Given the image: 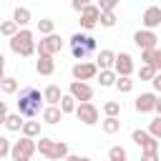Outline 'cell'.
<instances>
[{"instance_id":"cell-25","label":"cell","mask_w":161,"mask_h":161,"mask_svg":"<svg viewBox=\"0 0 161 161\" xmlns=\"http://www.w3.org/2000/svg\"><path fill=\"white\" fill-rule=\"evenodd\" d=\"M20 133L23 136H30V138H38L40 136V121H23V126H20Z\"/></svg>"},{"instance_id":"cell-34","label":"cell","mask_w":161,"mask_h":161,"mask_svg":"<svg viewBox=\"0 0 161 161\" xmlns=\"http://www.w3.org/2000/svg\"><path fill=\"white\" fill-rule=\"evenodd\" d=\"M103 113H106V116H121V103H118V101L103 103Z\"/></svg>"},{"instance_id":"cell-27","label":"cell","mask_w":161,"mask_h":161,"mask_svg":"<svg viewBox=\"0 0 161 161\" xmlns=\"http://www.w3.org/2000/svg\"><path fill=\"white\" fill-rule=\"evenodd\" d=\"M113 88H116L118 93H131V91H133V80H131V75H116Z\"/></svg>"},{"instance_id":"cell-42","label":"cell","mask_w":161,"mask_h":161,"mask_svg":"<svg viewBox=\"0 0 161 161\" xmlns=\"http://www.w3.org/2000/svg\"><path fill=\"white\" fill-rule=\"evenodd\" d=\"M3 75H5V55L0 53V78H3Z\"/></svg>"},{"instance_id":"cell-32","label":"cell","mask_w":161,"mask_h":161,"mask_svg":"<svg viewBox=\"0 0 161 161\" xmlns=\"http://www.w3.org/2000/svg\"><path fill=\"white\" fill-rule=\"evenodd\" d=\"M15 30H18V23H15L13 18H10V20H3V23H0V35L10 38V35H13Z\"/></svg>"},{"instance_id":"cell-26","label":"cell","mask_w":161,"mask_h":161,"mask_svg":"<svg viewBox=\"0 0 161 161\" xmlns=\"http://www.w3.org/2000/svg\"><path fill=\"white\" fill-rule=\"evenodd\" d=\"M18 88H20L18 78H13V75H3V78H0V91H3V93L13 96V93H18Z\"/></svg>"},{"instance_id":"cell-37","label":"cell","mask_w":161,"mask_h":161,"mask_svg":"<svg viewBox=\"0 0 161 161\" xmlns=\"http://www.w3.org/2000/svg\"><path fill=\"white\" fill-rule=\"evenodd\" d=\"M141 158L143 161H158V148H143Z\"/></svg>"},{"instance_id":"cell-31","label":"cell","mask_w":161,"mask_h":161,"mask_svg":"<svg viewBox=\"0 0 161 161\" xmlns=\"http://www.w3.org/2000/svg\"><path fill=\"white\" fill-rule=\"evenodd\" d=\"M53 30H55V20H50V18H40L38 20V33L40 35H48Z\"/></svg>"},{"instance_id":"cell-8","label":"cell","mask_w":161,"mask_h":161,"mask_svg":"<svg viewBox=\"0 0 161 161\" xmlns=\"http://www.w3.org/2000/svg\"><path fill=\"white\" fill-rule=\"evenodd\" d=\"M133 43H136V48H156L158 45V35H156V30H151V28H141V30H136L133 33Z\"/></svg>"},{"instance_id":"cell-15","label":"cell","mask_w":161,"mask_h":161,"mask_svg":"<svg viewBox=\"0 0 161 161\" xmlns=\"http://www.w3.org/2000/svg\"><path fill=\"white\" fill-rule=\"evenodd\" d=\"M131 141H133L136 146H141V151H143V148H158V138H153L148 131H141V128H136V131L131 133Z\"/></svg>"},{"instance_id":"cell-29","label":"cell","mask_w":161,"mask_h":161,"mask_svg":"<svg viewBox=\"0 0 161 161\" xmlns=\"http://www.w3.org/2000/svg\"><path fill=\"white\" fill-rule=\"evenodd\" d=\"M116 13L113 10H101V15H98V25H103V28H113L116 25Z\"/></svg>"},{"instance_id":"cell-30","label":"cell","mask_w":161,"mask_h":161,"mask_svg":"<svg viewBox=\"0 0 161 161\" xmlns=\"http://www.w3.org/2000/svg\"><path fill=\"white\" fill-rule=\"evenodd\" d=\"M108 158H111V161H126V158H128V151H126L123 146H111V148H108Z\"/></svg>"},{"instance_id":"cell-11","label":"cell","mask_w":161,"mask_h":161,"mask_svg":"<svg viewBox=\"0 0 161 161\" xmlns=\"http://www.w3.org/2000/svg\"><path fill=\"white\" fill-rule=\"evenodd\" d=\"M68 93L75 98V101H91L93 98V88L88 86V80H70V86H68Z\"/></svg>"},{"instance_id":"cell-19","label":"cell","mask_w":161,"mask_h":161,"mask_svg":"<svg viewBox=\"0 0 161 161\" xmlns=\"http://www.w3.org/2000/svg\"><path fill=\"white\" fill-rule=\"evenodd\" d=\"M13 20L18 23V28H25V25L33 20V13H30V8H25V5H18V8L13 10Z\"/></svg>"},{"instance_id":"cell-14","label":"cell","mask_w":161,"mask_h":161,"mask_svg":"<svg viewBox=\"0 0 161 161\" xmlns=\"http://www.w3.org/2000/svg\"><path fill=\"white\" fill-rule=\"evenodd\" d=\"M141 23H143V28L156 30V28L161 25V8H158V5H148V8L143 10V15H141Z\"/></svg>"},{"instance_id":"cell-10","label":"cell","mask_w":161,"mask_h":161,"mask_svg":"<svg viewBox=\"0 0 161 161\" xmlns=\"http://www.w3.org/2000/svg\"><path fill=\"white\" fill-rule=\"evenodd\" d=\"M111 68L116 70V75H131V73H133V58H131V53H126V50L116 53Z\"/></svg>"},{"instance_id":"cell-36","label":"cell","mask_w":161,"mask_h":161,"mask_svg":"<svg viewBox=\"0 0 161 161\" xmlns=\"http://www.w3.org/2000/svg\"><path fill=\"white\" fill-rule=\"evenodd\" d=\"M70 53H73V58H75V60H83V58L88 55V50H86L80 43H70Z\"/></svg>"},{"instance_id":"cell-41","label":"cell","mask_w":161,"mask_h":161,"mask_svg":"<svg viewBox=\"0 0 161 161\" xmlns=\"http://www.w3.org/2000/svg\"><path fill=\"white\" fill-rule=\"evenodd\" d=\"M5 113H8V106H5V101H0V126L5 121Z\"/></svg>"},{"instance_id":"cell-20","label":"cell","mask_w":161,"mask_h":161,"mask_svg":"<svg viewBox=\"0 0 161 161\" xmlns=\"http://www.w3.org/2000/svg\"><path fill=\"white\" fill-rule=\"evenodd\" d=\"M96 78H98L101 88H113V80H116V70H113V68H98Z\"/></svg>"},{"instance_id":"cell-16","label":"cell","mask_w":161,"mask_h":161,"mask_svg":"<svg viewBox=\"0 0 161 161\" xmlns=\"http://www.w3.org/2000/svg\"><path fill=\"white\" fill-rule=\"evenodd\" d=\"M35 70H38L40 75H53V73H55V60H53V55H48V53H38Z\"/></svg>"},{"instance_id":"cell-28","label":"cell","mask_w":161,"mask_h":161,"mask_svg":"<svg viewBox=\"0 0 161 161\" xmlns=\"http://www.w3.org/2000/svg\"><path fill=\"white\" fill-rule=\"evenodd\" d=\"M75 103H78V101H75L70 93H63V96H60V101H58V108H60V111H63V116H65V113H73Z\"/></svg>"},{"instance_id":"cell-21","label":"cell","mask_w":161,"mask_h":161,"mask_svg":"<svg viewBox=\"0 0 161 161\" xmlns=\"http://www.w3.org/2000/svg\"><path fill=\"white\" fill-rule=\"evenodd\" d=\"M113 58H116V53H113L111 48H101L98 55H96V65H98V68H111V65H113Z\"/></svg>"},{"instance_id":"cell-5","label":"cell","mask_w":161,"mask_h":161,"mask_svg":"<svg viewBox=\"0 0 161 161\" xmlns=\"http://www.w3.org/2000/svg\"><path fill=\"white\" fill-rule=\"evenodd\" d=\"M33 153H35V138H30V136H23L20 141L10 143V153H8V156H13L15 161H28Z\"/></svg>"},{"instance_id":"cell-12","label":"cell","mask_w":161,"mask_h":161,"mask_svg":"<svg viewBox=\"0 0 161 161\" xmlns=\"http://www.w3.org/2000/svg\"><path fill=\"white\" fill-rule=\"evenodd\" d=\"M156 101H158L156 91H146V93L136 96V101H133V108H136L138 113H151V111H153V106H156Z\"/></svg>"},{"instance_id":"cell-39","label":"cell","mask_w":161,"mask_h":161,"mask_svg":"<svg viewBox=\"0 0 161 161\" xmlns=\"http://www.w3.org/2000/svg\"><path fill=\"white\" fill-rule=\"evenodd\" d=\"M8 153H10V138L0 136V158H3V156H8Z\"/></svg>"},{"instance_id":"cell-2","label":"cell","mask_w":161,"mask_h":161,"mask_svg":"<svg viewBox=\"0 0 161 161\" xmlns=\"http://www.w3.org/2000/svg\"><path fill=\"white\" fill-rule=\"evenodd\" d=\"M10 50L15 53V55H23V58H30L33 53H35V35H33V30H28V25L25 28H18L13 35H10Z\"/></svg>"},{"instance_id":"cell-6","label":"cell","mask_w":161,"mask_h":161,"mask_svg":"<svg viewBox=\"0 0 161 161\" xmlns=\"http://www.w3.org/2000/svg\"><path fill=\"white\" fill-rule=\"evenodd\" d=\"M63 48V38L53 30L48 35H43L40 40H35V53H48V55H55L58 50Z\"/></svg>"},{"instance_id":"cell-23","label":"cell","mask_w":161,"mask_h":161,"mask_svg":"<svg viewBox=\"0 0 161 161\" xmlns=\"http://www.w3.org/2000/svg\"><path fill=\"white\" fill-rule=\"evenodd\" d=\"M101 128H103V133L113 136V133L121 131V118H118V116H106V118L101 121Z\"/></svg>"},{"instance_id":"cell-22","label":"cell","mask_w":161,"mask_h":161,"mask_svg":"<svg viewBox=\"0 0 161 161\" xmlns=\"http://www.w3.org/2000/svg\"><path fill=\"white\" fill-rule=\"evenodd\" d=\"M23 121H25V116H20V113H5V121H3V126H5L8 131L18 133V131H20V126H23Z\"/></svg>"},{"instance_id":"cell-18","label":"cell","mask_w":161,"mask_h":161,"mask_svg":"<svg viewBox=\"0 0 161 161\" xmlns=\"http://www.w3.org/2000/svg\"><path fill=\"white\" fill-rule=\"evenodd\" d=\"M70 43H80L88 53H93V50L98 48L96 38H93V35H88V33H73V35H70Z\"/></svg>"},{"instance_id":"cell-1","label":"cell","mask_w":161,"mask_h":161,"mask_svg":"<svg viewBox=\"0 0 161 161\" xmlns=\"http://www.w3.org/2000/svg\"><path fill=\"white\" fill-rule=\"evenodd\" d=\"M43 106H45V101H43V93H40L38 88L25 86V88L20 91V98H18V113H20V116L35 118V116H40Z\"/></svg>"},{"instance_id":"cell-3","label":"cell","mask_w":161,"mask_h":161,"mask_svg":"<svg viewBox=\"0 0 161 161\" xmlns=\"http://www.w3.org/2000/svg\"><path fill=\"white\" fill-rule=\"evenodd\" d=\"M35 151L40 153V156H45V158H65L70 151H68V146L63 143V141H55V138H48V136H40L38 141H35Z\"/></svg>"},{"instance_id":"cell-9","label":"cell","mask_w":161,"mask_h":161,"mask_svg":"<svg viewBox=\"0 0 161 161\" xmlns=\"http://www.w3.org/2000/svg\"><path fill=\"white\" fill-rule=\"evenodd\" d=\"M70 73H73V78H75V80H91V78H96L98 65H96V63H91V60H78V63L70 68Z\"/></svg>"},{"instance_id":"cell-7","label":"cell","mask_w":161,"mask_h":161,"mask_svg":"<svg viewBox=\"0 0 161 161\" xmlns=\"http://www.w3.org/2000/svg\"><path fill=\"white\" fill-rule=\"evenodd\" d=\"M78 13H80V20H78V23H80V28H83V30H93V28L98 25V15H101L98 5L86 3V5L78 10Z\"/></svg>"},{"instance_id":"cell-13","label":"cell","mask_w":161,"mask_h":161,"mask_svg":"<svg viewBox=\"0 0 161 161\" xmlns=\"http://www.w3.org/2000/svg\"><path fill=\"white\" fill-rule=\"evenodd\" d=\"M40 123H48V126H55V123H60L63 121V111L58 108V103H45L43 106V111H40Z\"/></svg>"},{"instance_id":"cell-40","label":"cell","mask_w":161,"mask_h":161,"mask_svg":"<svg viewBox=\"0 0 161 161\" xmlns=\"http://www.w3.org/2000/svg\"><path fill=\"white\" fill-rule=\"evenodd\" d=\"M151 86H153V91H161V73H153V78H151Z\"/></svg>"},{"instance_id":"cell-4","label":"cell","mask_w":161,"mask_h":161,"mask_svg":"<svg viewBox=\"0 0 161 161\" xmlns=\"http://www.w3.org/2000/svg\"><path fill=\"white\" fill-rule=\"evenodd\" d=\"M73 113H75V118H78L83 126H96V123H98V118H101L98 106H96V103H91V101H78V103H75V108H73Z\"/></svg>"},{"instance_id":"cell-24","label":"cell","mask_w":161,"mask_h":161,"mask_svg":"<svg viewBox=\"0 0 161 161\" xmlns=\"http://www.w3.org/2000/svg\"><path fill=\"white\" fill-rule=\"evenodd\" d=\"M60 96H63V91H60V86H55V83H50V86L43 88V101H45V103H58Z\"/></svg>"},{"instance_id":"cell-35","label":"cell","mask_w":161,"mask_h":161,"mask_svg":"<svg viewBox=\"0 0 161 161\" xmlns=\"http://www.w3.org/2000/svg\"><path fill=\"white\" fill-rule=\"evenodd\" d=\"M148 133H151L153 138H161V116L151 118V123H148Z\"/></svg>"},{"instance_id":"cell-38","label":"cell","mask_w":161,"mask_h":161,"mask_svg":"<svg viewBox=\"0 0 161 161\" xmlns=\"http://www.w3.org/2000/svg\"><path fill=\"white\" fill-rule=\"evenodd\" d=\"M118 3H121V0H98L96 5H98V10H116Z\"/></svg>"},{"instance_id":"cell-33","label":"cell","mask_w":161,"mask_h":161,"mask_svg":"<svg viewBox=\"0 0 161 161\" xmlns=\"http://www.w3.org/2000/svg\"><path fill=\"white\" fill-rule=\"evenodd\" d=\"M153 73H158L153 65H148V63H141V68H138V78H141V80H151V78H153Z\"/></svg>"},{"instance_id":"cell-17","label":"cell","mask_w":161,"mask_h":161,"mask_svg":"<svg viewBox=\"0 0 161 161\" xmlns=\"http://www.w3.org/2000/svg\"><path fill=\"white\" fill-rule=\"evenodd\" d=\"M141 60L148 63V65H153L156 70H161V50H158V45L156 48H143L141 50Z\"/></svg>"}]
</instances>
